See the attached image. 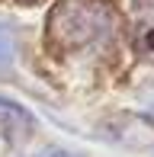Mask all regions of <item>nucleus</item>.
<instances>
[{
	"instance_id": "obj_2",
	"label": "nucleus",
	"mask_w": 154,
	"mask_h": 157,
	"mask_svg": "<svg viewBox=\"0 0 154 157\" xmlns=\"http://www.w3.org/2000/svg\"><path fill=\"white\" fill-rule=\"evenodd\" d=\"M13 64V32L10 26L0 23V71H6Z\"/></svg>"
},
{
	"instance_id": "obj_3",
	"label": "nucleus",
	"mask_w": 154,
	"mask_h": 157,
	"mask_svg": "<svg viewBox=\"0 0 154 157\" xmlns=\"http://www.w3.org/2000/svg\"><path fill=\"white\" fill-rule=\"evenodd\" d=\"M138 45H141V52L154 55V19H148V23L141 26V32H138Z\"/></svg>"
},
{
	"instance_id": "obj_1",
	"label": "nucleus",
	"mask_w": 154,
	"mask_h": 157,
	"mask_svg": "<svg viewBox=\"0 0 154 157\" xmlns=\"http://www.w3.org/2000/svg\"><path fill=\"white\" fill-rule=\"evenodd\" d=\"M52 32L64 45H87L109 32V10L96 0H64L55 10Z\"/></svg>"
},
{
	"instance_id": "obj_4",
	"label": "nucleus",
	"mask_w": 154,
	"mask_h": 157,
	"mask_svg": "<svg viewBox=\"0 0 154 157\" xmlns=\"http://www.w3.org/2000/svg\"><path fill=\"white\" fill-rule=\"evenodd\" d=\"M36 157H74V154H67V151H45V154H36Z\"/></svg>"
}]
</instances>
